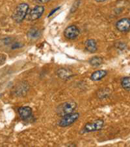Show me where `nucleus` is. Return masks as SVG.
<instances>
[{
    "mask_svg": "<svg viewBox=\"0 0 130 147\" xmlns=\"http://www.w3.org/2000/svg\"><path fill=\"white\" fill-rule=\"evenodd\" d=\"M29 11V6L28 4H26V3L19 4L16 7L15 11L12 14L13 20L17 23H21L26 18Z\"/></svg>",
    "mask_w": 130,
    "mask_h": 147,
    "instance_id": "nucleus-1",
    "label": "nucleus"
},
{
    "mask_svg": "<svg viewBox=\"0 0 130 147\" xmlns=\"http://www.w3.org/2000/svg\"><path fill=\"white\" fill-rule=\"evenodd\" d=\"M59 8H60V7H57V8H55V9H54V10H53V11H51V12H50V14H49V17H50V16H52V15H53V13H54V12H56V11H57V10L59 9Z\"/></svg>",
    "mask_w": 130,
    "mask_h": 147,
    "instance_id": "nucleus-18",
    "label": "nucleus"
},
{
    "mask_svg": "<svg viewBox=\"0 0 130 147\" xmlns=\"http://www.w3.org/2000/svg\"><path fill=\"white\" fill-rule=\"evenodd\" d=\"M95 1H96L97 3H103V2L106 1V0H95Z\"/></svg>",
    "mask_w": 130,
    "mask_h": 147,
    "instance_id": "nucleus-19",
    "label": "nucleus"
},
{
    "mask_svg": "<svg viewBox=\"0 0 130 147\" xmlns=\"http://www.w3.org/2000/svg\"><path fill=\"white\" fill-rule=\"evenodd\" d=\"M110 94H111V92L109 89H102V90H100L98 92V97L101 99H103V98H108Z\"/></svg>",
    "mask_w": 130,
    "mask_h": 147,
    "instance_id": "nucleus-16",
    "label": "nucleus"
},
{
    "mask_svg": "<svg viewBox=\"0 0 130 147\" xmlns=\"http://www.w3.org/2000/svg\"><path fill=\"white\" fill-rule=\"evenodd\" d=\"M116 29L121 32H127L130 29V19L128 18H124L120 19L115 24Z\"/></svg>",
    "mask_w": 130,
    "mask_h": 147,
    "instance_id": "nucleus-7",
    "label": "nucleus"
},
{
    "mask_svg": "<svg viewBox=\"0 0 130 147\" xmlns=\"http://www.w3.org/2000/svg\"><path fill=\"white\" fill-rule=\"evenodd\" d=\"M76 106H77V104L76 102L67 101V102L62 103L60 105H58V107L56 109V113L58 116L63 117L65 115H68V114L74 112L75 110L76 109Z\"/></svg>",
    "mask_w": 130,
    "mask_h": 147,
    "instance_id": "nucleus-2",
    "label": "nucleus"
},
{
    "mask_svg": "<svg viewBox=\"0 0 130 147\" xmlns=\"http://www.w3.org/2000/svg\"><path fill=\"white\" fill-rule=\"evenodd\" d=\"M88 63L90 64V65H92L94 67H98L103 63V59L100 57H93L89 59Z\"/></svg>",
    "mask_w": 130,
    "mask_h": 147,
    "instance_id": "nucleus-14",
    "label": "nucleus"
},
{
    "mask_svg": "<svg viewBox=\"0 0 130 147\" xmlns=\"http://www.w3.org/2000/svg\"><path fill=\"white\" fill-rule=\"evenodd\" d=\"M85 49L90 52V53H94L97 51V44L95 42L94 39H88L86 41L85 43Z\"/></svg>",
    "mask_w": 130,
    "mask_h": 147,
    "instance_id": "nucleus-11",
    "label": "nucleus"
},
{
    "mask_svg": "<svg viewBox=\"0 0 130 147\" xmlns=\"http://www.w3.org/2000/svg\"><path fill=\"white\" fill-rule=\"evenodd\" d=\"M107 71L105 70H99L96 71L92 73V75L90 76V79L93 81H99L101 79H103L106 75H107Z\"/></svg>",
    "mask_w": 130,
    "mask_h": 147,
    "instance_id": "nucleus-10",
    "label": "nucleus"
},
{
    "mask_svg": "<svg viewBox=\"0 0 130 147\" xmlns=\"http://www.w3.org/2000/svg\"><path fill=\"white\" fill-rule=\"evenodd\" d=\"M63 34L67 39L74 40L80 35V30L76 25H70L65 29Z\"/></svg>",
    "mask_w": 130,
    "mask_h": 147,
    "instance_id": "nucleus-6",
    "label": "nucleus"
},
{
    "mask_svg": "<svg viewBox=\"0 0 130 147\" xmlns=\"http://www.w3.org/2000/svg\"><path fill=\"white\" fill-rule=\"evenodd\" d=\"M40 35H41V32L37 28H31L27 34L29 38H31V39H37L40 37Z\"/></svg>",
    "mask_w": 130,
    "mask_h": 147,
    "instance_id": "nucleus-13",
    "label": "nucleus"
},
{
    "mask_svg": "<svg viewBox=\"0 0 130 147\" xmlns=\"http://www.w3.org/2000/svg\"><path fill=\"white\" fill-rule=\"evenodd\" d=\"M5 56H0V65H2V64H4L5 63Z\"/></svg>",
    "mask_w": 130,
    "mask_h": 147,
    "instance_id": "nucleus-17",
    "label": "nucleus"
},
{
    "mask_svg": "<svg viewBox=\"0 0 130 147\" xmlns=\"http://www.w3.org/2000/svg\"><path fill=\"white\" fill-rule=\"evenodd\" d=\"M104 125V121L103 119H96L92 122H88L85 125L82 132H93L103 129Z\"/></svg>",
    "mask_w": 130,
    "mask_h": 147,
    "instance_id": "nucleus-4",
    "label": "nucleus"
},
{
    "mask_svg": "<svg viewBox=\"0 0 130 147\" xmlns=\"http://www.w3.org/2000/svg\"><path fill=\"white\" fill-rule=\"evenodd\" d=\"M29 84L25 82L20 83L19 84H17L15 88H14V92L13 93L16 96H23V95H26V93L29 91Z\"/></svg>",
    "mask_w": 130,
    "mask_h": 147,
    "instance_id": "nucleus-9",
    "label": "nucleus"
},
{
    "mask_svg": "<svg viewBox=\"0 0 130 147\" xmlns=\"http://www.w3.org/2000/svg\"><path fill=\"white\" fill-rule=\"evenodd\" d=\"M121 86L127 92L130 91V78L129 77H126L121 80Z\"/></svg>",
    "mask_w": 130,
    "mask_h": 147,
    "instance_id": "nucleus-15",
    "label": "nucleus"
},
{
    "mask_svg": "<svg viewBox=\"0 0 130 147\" xmlns=\"http://www.w3.org/2000/svg\"><path fill=\"white\" fill-rule=\"evenodd\" d=\"M18 114L19 117H21V119L27 121V120H30L32 117V109L29 106H22L19 107L18 110Z\"/></svg>",
    "mask_w": 130,
    "mask_h": 147,
    "instance_id": "nucleus-8",
    "label": "nucleus"
},
{
    "mask_svg": "<svg viewBox=\"0 0 130 147\" xmlns=\"http://www.w3.org/2000/svg\"><path fill=\"white\" fill-rule=\"evenodd\" d=\"M46 1H48V0H46Z\"/></svg>",
    "mask_w": 130,
    "mask_h": 147,
    "instance_id": "nucleus-20",
    "label": "nucleus"
},
{
    "mask_svg": "<svg viewBox=\"0 0 130 147\" xmlns=\"http://www.w3.org/2000/svg\"><path fill=\"white\" fill-rule=\"evenodd\" d=\"M80 117V114L77 112H72L70 114L65 115L63 117H62V119L59 121L58 125L61 127H67L71 125L72 124H74Z\"/></svg>",
    "mask_w": 130,
    "mask_h": 147,
    "instance_id": "nucleus-3",
    "label": "nucleus"
},
{
    "mask_svg": "<svg viewBox=\"0 0 130 147\" xmlns=\"http://www.w3.org/2000/svg\"><path fill=\"white\" fill-rule=\"evenodd\" d=\"M58 76L62 79H69L72 77V71L67 68H61L57 71Z\"/></svg>",
    "mask_w": 130,
    "mask_h": 147,
    "instance_id": "nucleus-12",
    "label": "nucleus"
},
{
    "mask_svg": "<svg viewBox=\"0 0 130 147\" xmlns=\"http://www.w3.org/2000/svg\"><path fill=\"white\" fill-rule=\"evenodd\" d=\"M44 10H45L44 7L42 6V5L35 6L32 10L29 11V12H28V14L26 16V17H28L27 19L29 20V21H35V20L39 19L42 17V15L44 14Z\"/></svg>",
    "mask_w": 130,
    "mask_h": 147,
    "instance_id": "nucleus-5",
    "label": "nucleus"
}]
</instances>
